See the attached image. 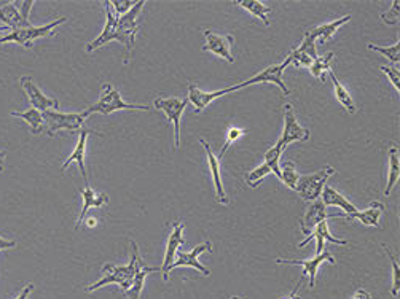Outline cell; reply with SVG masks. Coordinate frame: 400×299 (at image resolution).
Here are the masks:
<instances>
[{
  "instance_id": "1",
  "label": "cell",
  "mask_w": 400,
  "mask_h": 299,
  "mask_svg": "<svg viewBox=\"0 0 400 299\" xmlns=\"http://www.w3.org/2000/svg\"><path fill=\"white\" fill-rule=\"evenodd\" d=\"M131 249H133V254H131V261L124 266H115L112 263H107L102 268L104 277H101L96 283L90 285V287L87 288L88 293L106 287V285H110V283L120 285L123 291H126L131 287V283H133V278H134V272H136V261H137V256H139V250H137V245L134 241H131Z\"/></svg>"
},
{
  "instance_id": "2",
  "label": "cell",
  "mask_w": 400,
  "mask_h": 299,
  "mask_svg": "<svg viewBox=\"0 0 400 299\" xmlns=\"http://www.w3.org/2000/svg\"><path fill=\"white\" fill-rule=\"evenodd\" d=\"M118 110H144L148 112L150 107L148 105H137V104H128L123 101V97L118 89H115L112 85L104 83L102 85V92L99 101H97L94 105L88 107L87 112L88 116L93 115V113H101V115H110V113L118 112Z\"/></svg>"
},
{
  "instance_id": "3",
  "label": "cell",
  "mask_w": 400,
  "mask_h": 299,
  "mask_svg": "<svg viewBox=\"0 0 400 299\" xmlns=\"http://www.w3.org/2000/svg\"><path fill=\"white\" fill-rule=\"evenodd\" d=\"M67 21V18L63 16V18H58L55 21H51L45 26H40V28H24V29H18V31H9L5 36L0 37V45H5V43H18L24 46L26 50H31L32 48V42L37 38H45V37H50V36H55L56 32L55 29L58 28L59 24H63Z\"/></svg>"
},
{
  "instance_id": "4",
  "label": "cell",
  "mask_w": 400,
  "mask_h": 299,
  "mask_svg": "<svg viewBox=\"0 0 400 299\" xmlns=\"http://www.w3.org/2000/svg\"><path fill=\"white\" fill-rule=\"evenodd\" d=\"M45 131L48 136H55L58 132H80L85 119L88 118L87 112L82 113H61L56 110H45L43 113Z\"/></svg>"
},
{
  "instance_id": "5",
  "label": "cell",
  "mask_w": 400,
  "mask_h": 299,
  "mask_svg": "<svg viewBox=\"0 0 400 299\" xmlns=\"http://www.w3.org/2000/svg\"><path fill=\"white\" fill-rule=\"evenodd\" d=\"M146 2H136L133 9H131L126 15L117 16V42H120L128 51V58L131 56V51L134 48L136 36L139 31V15Z\"/></svg>"
},
{
  "instance_id": "6",
  "label": "cell",
  "mask_w": 400,
  "mask_h": 299,
  "mask_svg": "<svg viewBox=\"0 0 400 299\" xmlns=\"http://www.w3.org/2000/svg\"><path fill=\"white\" fill-rule=\"evenodd\" d=\"M333 174H335V169L324 168L323 170L314 172V174L310 175H300L295 191H297L300 197L305 199V201H316V199H319L320 195H323L327 180H329Z\"/></svg>"
},
{
  "instance_id": "7",
  "label": "cell",
  "mask_w": 400,
  "mask_h": 299,
  "mask_svg": "<svg viewBox=\"0 0 400 299\" xmlns=\"http://www.w3.org/2000/svg\"><path fill=\"white\" fill-rule=\"evenodd\" d=\"M188 101L187 99L179 97H158L155 99L153 107L155 110L163 112L168 118L169 123L174 126V147L179 150L180 147V118L183 110L187 109Z\"/></svg>"
},
{
  "instance_id": "8",
  "label": "cell",
  "mask_w": 400,
  "mask_h": 299,
  "mask_svg": "<svg viewBox=\"0 0 400 299\" xmlns=\"http://www.w3.org/2000/svg\"><path fill=\"white\" fill-rule=\"evenodd\" d=\"M34 4L36 2H32V0L21 2L23 9H18L19 2H6L0 5V23H4L11 31L29 28V13Z\"/></svg>"
},
{
  "instance_id": "9",
  "label": "cell",
  "mask_w": 400,
  "mask_h": 299,
  "mask_svg": "<svg viewBox=\"0 0 400 299\" xmlns=\"http://www.w3.org/2000/svg\"><path fill=\"white\" fill-rule=\"evenodd\" d=\"M288 65H291V58L287 56L281 64L270 65V67H266L261 72H259V74L254 75L252 78H249V80H246V82L236 85L234 88H236V91H238L241 88H246V86H251V85H255V83H273V85L279 86L281 91L284 92V96H288V94H291V89H288L287 86L284 85V80H283V74H284V70L288 67Z\"/></svg>"
},
{
  "instance_id": "10",
  "label": "cell",
  "mask_w": 400,
  "mask_h": 299,
  "mask_svg": "<svg viewBox=\"0 0 400 299\" xmlns=\"http://www.w3.org/2000/svg\"><path fill=\"white\" fill-rule=\"evenodd\" d=\"M205 251H209V254H212L214 251L211 241H206L205 244L198 245V247H195L192 251H177L174 263L168 268V276H169V272L177 268H195V269H198L201 274L211 276L209 269L205 268V266L198 261V255L205 254Z\"/></svg>"
},
{
  "instance_id": "11",
  "label": "cell",
  "mask_w": 400,
  "mask_h": 299,
  "mask_svg": "<svg viewBox=\"0 0 400 299\" xmlns=\"http://www.w3.org/2000/svg\"><path fill=\"white\" fill-rule=\"evenodd\" d=\"M281 143L284 145V148L287 145H291L293 142H308L310 141V131L301 128L297 121V116H295L293 107L291 104L284 105V131L283 136H281Z\"/></svg>"
},
{
  "instance_id": "12",
  "label": "cell",
  "mask_w": 400,
  "mask_h": 299,
  "mask_svg": "<svg viewBox=\"0 0 400 299\" xmlns=\"http://www.w3.org/2000/svg\"><path fill=\"white\" fill-rule=\"evenodd\" d=\"M21 86L28 96V101L32 105V109H37L38 112L45 110H55L59 109V101L55 97L45 96L40 88L34 83V80L31 77H21Z\"/></svg>"
},
{
  "instance_id": "13",
  "label": "cell",
  "mask_w": 400,
  "mask_h": 299,
  "mask_svg": "<svg viewBox=\"0 0 400 299\" xmlns=\"http://www.w3.org/2000/svg\"><path fill=\"white\" fill-rule=\"evenodd\" d=\"M206 43L202 46V51H211L214 55L224 58L227 62H234V58L232 55V48L234 45V37L233 36H219L215 32L205 29Z\"/></svg>"
},
{
  "instance_id": "14",
  "label": "cell",
  "mask_w": 400,
  "mask_h": 299,
  "mask_svg": "<svg viewBox=\"0 0 400 299\" xmlns=\"http://www.w3.org/2000/svg\"><path fill=\"white\" fill-rule=\"evenodd\" d=\"M90 134L101 136L99 132H93V131H90V129H82L80 132H78V136H80V137H78V142L75 145V148H74V151L70 153V156L63 163V168H61L63 170H65L70 164H77L78 169H80V174L83 177L85 183H87V187H90V183H88L87 168H85V156H87V141H88V136Z\"/></svg>"
},
{
  "instance_id": "15",
  "label": "cell",
  "mask_w": 400,
  "mask_h": 299,
  "mask_svg": "<svg viewBox=\"0 0 400 299\" xmlns=\"http://www.w3.org/2000/svg\"><path fill=\"white\" fill-rule=\"evenodd\" d=\"M236 88L232 86V88H224V89H219V91H212V92H205L201 91L198 86L193 85V83H188V104H192L195 107V112L200 113L205 109H207L209 105H211L215 99H219L225 94H229V92H234Z\"/></svg>"
},
{
  "instance_id": "16",
  "label": "cell",
  "mask_w": 400,
  "mask_h": 299,
  "mask_svg": "<svg viewBox=\"0 0 400 299\" xmlns=\"http://www.w3.org/2000/svg\"><path fill=\"white\" fill-rule=\"evenodd\" d=\"M330 217H337V214H329L325 209V204L323 202V199H316V201H313L310 207L306 209L305 217L300 220V229L303 234L308 236L314 228H316V224L324 220H329Z\"/></svg>"
},
{
  "instance_id": "17",
  "label": "cell",
  "mask_w": 400,
  "mask_h": 299,
  "mask_svg": "<svg viewBox=\"0 0 400 299\" xmlns=\"http://www.w3.org/2000/svg\"><path fill=\"white\" fill-rule=\"evenodd\" d=\"M324 261H329V263H335V258L332 256V254L329 251H323V254H319L316 256H313L311 260H284V258H278L276 263L278 264H292V266H301V268L305 269V274L310 277V288H314V285H316V277H318V269L319 266L323 264Z\"/></svg>"
},
{
  "instance_id": "18",
  "label": "cell",
  "mask_w": 400,
  "mask_h": 299,
  "mask_svg": "<svg viewBox=\"0 0 400 299\" xmlns=\"http://www.w3.org/2000/svg\"><path fill=\"white\" fill-rule=\"evenodd\" d=\"M171 234L168 237V245H166V255H165V261H163L161 266V272H163V278L165 281H169V276H168V268L171 266L175 260V254L179 251L180 245L185 242L183 241V228L185 226L182 224V222H175L171 224Z\"/></svg>"
},
{
  "instance_id": "19",
  "label": "cell",
  "mask_w": 400,
  "mask_h": 299,
  "mask_svg": "<svg viewBox=\"0 0 400 299\" xmlns=\"http://www.w3.org/2000/svg\"><path fill=\"white\" fill-rule=\"evenodd\" d=\"M313 239H316V242H318V245H316V255L323 254V251H324L325 241L327 242H332V244H337V245H347V241H342V239H337V237L332 236V232L329 231V222H327V220L316 224V228H314L310 232V234L306 236V239H305L303 242L298 244V247L303 249L306 244H310L313 241Z\"/></svg>"
},
{
  "instance_id": "20",
  "label": "cell",
  "mask_w": 400,
  "mask_h": 299,
  "mask_svg": "<svg viewBox=\"0 0 400 299\" xmlns=\"http://www.w3.org/2000/svg\"><path fill=\"white\" fill-rule=\"evenodd\" d=\"M200 143L205 147V151L207 155V163H209V169H211V174H212V180L215 185V196H217V201L220 204H229V199L227 196V192L224 190V183H222V177H220V164H219V159L215 158L214 151L211 148V145L207 142L202 141L200 138Z\"/></svg>"
},
{
  "instance_id": "21",
  "label": "cell",
  "mask_w": 400,
  "mask_h": 299,
  "mask_svg": "<svg viewBox=\"0 0 400 299\" xmlns=\"http://www.w3.org/2000/svg\"><path fill=\"white\" fill-rule=\"evenodd\" d=\"M158 271H161V268H148V266L144 263L142 256L141 255L137 256L133 283H131V287L126 291H124V295H126V298L128 299H141L142 290H144V283H146L147 276L150 274V272H158Z\"/></svg>"
},
{
  "instance_id": "22",
  "label": "cell",
  "mask_w": 400,
  "mask_h": 299,
  "mask_svg": "<svg viewBox=\"0 0 400 299\" xmlns=\"http://www.w3.org/2000/svg\"><path fill=\"white\" fill-rule=\"evenodd\" d=\"M104 6H106V16H107L106 28H104L102 34L97 37L94 42L88 43V46H87V51L88 53L94 51L97 48H101V46H104L106 43L114 42V40H117V16L114 15L112 6H110L109 0H106V2H104Z\"/></svg>"
},
{
  "instance_id": "23",
  "label": "cell",
  "mask_w": 400,
  "mask_h": 299,
  "mask_svg": "<svg viewBox=\"0 0 400 299\" xmlns=\"http://www.w3.org/2000/svg\"><path fill=\"white\" fill-rule=\"evenodd\" d=\"M80 195L83 199V209L80 212V217H78V220L75 223V228H80L91 207H102V205L109 204V196L106 195V192H96L91 187L80 190Z\"/></svg>"
},
{
  "instance_id": "24",
  "label": "cell",
  "mask_w": 400,
  "mask_h": 299,
  "mask_svg": "<svg viewBox=\"0 0 400 299\" xmlns=\"http://www.w3.org/2000/svg\"><path fill=\"white\" fill-rule=\"evenodd\" d=\"M320 199H323V202L325 204V207H327V205H330V207L343 209L345 214H346V217H345L346 220L357 212V207H354V205L350 201H347V199L343 195H340L337 190L327 187V185H325L324 190H323V195H320Z\"/></svg>"
},
{
  "instance_id": "25",
  "label": "cell",
  "mask_w": 400,
  "mask_h": 299,
  "mask_svg": "<svg viewBox=\"0 0 400 299\" xmlns=\"http://www.w3.org/2000/svg\"><path fill=\"white\" fill-rule=\"evenodd\" d=\"M384 209H386V207H384L383 202L373 201V202L369 205V209L357 210L356 214L351 215L350 218H347V220H350V222L359 220L360 223L365 224V226H373V228H378V226H379V217H382Z\"/></svg>"
},
{
  "instance_id": "26",
  "label": "cell",
  "mask_w": 400,
  "mask_h": 299,
  "mask_svg": "<svg viewBox=\"0 0 400 299\" xmlns=\"http://www.w3.org/2000/svg\"><path fill=\"white\" fill-rule=\"evenodd\" d=\"M347 21H351V15H346L343 18L337 19V21H332V23H327V24H320L316 26V28H311L310 31H306L308 34H310L314 40L319 38L320 43H325L327 40H330L333 36L337 34V31L342 28L343 24H346Z\"/></svg>"
},
{
  "instance_id": "27",
  "label": "cell",
  "mask_w": 400,
  "mask_h": 299,
  "mask_svg": "<svg viewBox=\"0 0 400 299\" xmlns=\"http://www.w3.org/2000/svg\"><path fill=\"white\" fill-rule=\"evenodd\" d=\"M233 4L241 6L242 10L249 11L252 16L260 18L265 26L271 24V21H270L271 9L268 5H265L264 2H260V0H236V2H233Z\"/></svg>"
},
{
  "instance_id": "28",
  "label": "cell",
  "mask_w": 400,
  "mask_h": 299,
  "mask_svg": "<svg viewBox=\"0 0 400 299\" xmlns=\"http://www.w3.org/2000/svg\"><path fill=\"white\" fill-rule=\"evenodd\" d=\"M11 116L21 118L23 121L29 126L31 132L34 136H38L45 128V121H43V115L42 112H38L37 109H29L26 112H11Z\"/></svg>"
},
{
  "instance_id": "29",
  "label": "cell",
  "mask_w": 400,
  "mask_h": 299,
  "mask_svg": "<svg viewBox=\"0 0 400 299\" xmlns=\"http://www.w3.org/2000/svg\"><path fill=\"white\" fill-rule=\"evenodd\" d=\"M399 175H400V161H399V148L397 147H391L389 150V174H388V185H386L384 190V196L388 197L392 190L399 182Z\"/></svg>"
},
{
  "instance_id": "30",
  "label": "cell",
  "mask_w": 400,
  "mask_h": 299,
  "mask_svg": "<svg viewBox=\"0 0 400 299\" xmlns=\"http://www.w3.org/2000/svg\"><path fill=\"white\" fill-rule=\"evenodd\" d=\"M329 75L332 78V83H333V89H335V97L338 99V102L343 105L345 110H347L350 113H356V104H354L352 97L350 94V91H347L345 86L338 82V78L335 75V72L329 70Z\"/></svg>"
},
{
  "instance_id": "31",
  "label": "cell",
  "mask_w": 400,
  "mask_h": 299,
  "mask_svg": "<svg viewBox=\"0 0 400 299\" xmlns=\"http://www.w3.org/2000/svg\"><path fill=\"white\" fill-rule=\"evenodd\" d=\"M284 151V145L281 143V141L276 142L274 147H271L265 153V164L271 169V172L276 175L281 180V155Z\"/></svg>"
},
{
  "instance_id": "32",
  "label": "cell",
  "mask_w": 400,
  "mask_h": 299,
  "mask_svg": "<svg viewBox=\"0 0 400 299\" xmlns=\"http://www.w3.org/2000/svg\"><path fill=\"white\" fill-rule=\"evenodd\" d=\"M333 58H335V53L332 51V53H329V55H325L324 58H318L316 61H313L311 67H310L311 75H313L314 78L320 80V82H324V72L332 70L330 62H332Z\"/></svg>"
},
{
  "instance_id": "33",
  "label": "cell",
  "mask_w": 400,
  "mask_h": 299,
  "mask_svg": "<svg viewBox=\"0 0 400 299\" xmlns=\"http://www.w3.org/2000/svg\"><path fill=\"white\" fill-rule=\"evenodd\" d=\"M382 247L384 249L386 255H388L389 260H391V266H392V288H391V295L397 299L399 298V290H400V268H399V263H397V256L392 254V250L386 244H383Z\"/></svg>"
},
{
  "instance_id": "34",
  "label": "cell",
  "mask_w": 400,
  "mask_h": 299,
  "mask_svg": "<svg viewBox=\"0 0 400 299\" xmlns=\"http://www.w3.org/2000/svg\"><path fill=\"white\" fill-rule=\"evenodd\" d=\"M298 178H300V174L297 172V169H295V164L292 161H287L284 164V168L281 169V182H283L286 187H288L291 190H295Z\"/></svg>"
},
{
  "instance_id": "35",
  "label": "cell",
  "mask_w": 400,
  "mask_h": 299,
  "mask_svg": "<svg viewBox=\"0 0 400 299\" xmlns=\"http://www.w3.org/2000/svg\"><path fill=\"white\" fill-rule=\"evenodd\" d=\"M270 174H273L271 169L268 168V165L264 163L261 165H259L257 169H254L249 172V174L246 175V183L249 185L251 188H257L259 185L264 182V178L268 177Z\"/></svg>"
},
{
  "instance_id": "36",
  "label": "cell",
  "mask_w": 400,
  "mask_h": 299,
  "mask_svg": "<svg viewBox=\"0 0 400 299\" xmlns=\"http://www.w3.org/2000/svg\"><path fill=\"white\" fill-rule=\"evenodd\" d=\"M367 46H369V48L373 51L382 53V55L388 58L392 64L397 65L400 62V42H396V45H391V46H378L375 43H369Z\"/></svg>"
},
{
  "instance_id": "37",
  "label": "cell",
  "mask_w": 400,
  "mask_h": 299,
  "mask_svg": "<svg viewBox=\"0 0 400 299\" xmlns=\"http://www.w3.org/2000/svg\"><path fill=\"white\" fill-rule=\"evenodd\" d=\"M297 50L310 56V58L313 59V61H316V59L319 58V55H318V46H316V40H314L310 34H308V32H305L303 42L300 43V46H297Z\"/></svg>"
},
{
  "instance_id": "38",
  "label": "cell",
  "mask_w": 400,
  "mask_h": 299,
  "mask_svg": "<svg viewBox=\"0 0 400 299\" xmlns=\"http://www.w3.org/2000/svg\"><path fill=\"white\" fill-rule=\"evenodd\" d=\"M134 4L136 2H131V0H114V2H110V6H112V11H115V16H123L133 9Z\"/></svg>"
},
{
  "instance_id": "39",
  "label": "cell",
  "mask_w": 400,
  "mask_h": 299,
  "mask_svg": "<svg viewBox=\"0 0 400 299\" xmlns=\"http://www.w3.org/2000/svg\"><path fill=\"white\" fill-rule=\"evenodd\" d=\"M241 136H244V131L239 129V128H232V129H228L227 132V138H225V143H224V147H222V151H220V158H224V155L227 153L228 147L232 145L233 142L238 141V138Z\"/></svg>"
},
{
  "instance_id": "40",
  "label": "cell",
  "mask_w": 400,
  "mask_h": 299,
  "mask_svg": "<svg viewBox=\"0 0 400 299\" xmlns=\"http://www.w3.org/2000/svg\"><path fill=\"white\" fill-rule=\"evenodd\" d=\"M400 2L399 0H394L391 5V10L388 13H383L382 15V19L386 23V24H391V26H394L399 23V11H400Z\"/></svg>"
},
{
  "instance_id": "41",
  "label": "cell",
  "mask_w": 400,
  "mask_h": 299,
  "mask_svg": "<svg viewBox=\"0 0 400 299\" xmlns=\"http://www.w3.org/2000/svg\"><path fill=\"white\" fill-rule=\"evenodd\" d=\"M382 72L391 80V83L394 85V88L400 91V74L399 70L392 67V65H382Z\"/></svg>"
},
{
  "instance_id": "42",
  "label": "cell",
  "mask_w": 400,
  "mask_h": 299,
  "mask_svg": "<svg viewBox=\"0 0 400 299\" xmlns=\"http://www.w3.org/2000/svg\"><path fill=\"white\" fill-rule=\"evenodd\" d=\"M32 290H34V285H32V283L26 285V287L21 290V293H19L15 299H28L29 295L32 293Z\"/></svg>"
},
{
  "instance_id": "43",
  "label": "cell",
  "mask_w": 400,
  "mask_h": 299,
  "mask_svg": "<svg viewBox=\"0 0 400 299\" xmlns=\"http://www.w3.org/2000/svg\"><path fill=\"white\" fill-rule=\"evenodd\" d=\"M13 247H16V242L15 241H6V239L0 237V251L9 250V249H13Z\"/></svg>"
},
{
  "instance_id": "44",
  "label": "cell",
  "mask_w": 400,
  "mask_h": 299,
  "mask_svg": "<svg viewBox=\"0 0 400 299\" xmlns=\"http://www.w3.org/2000/svg\"><path fill=\"white\" fill-rule=\"evenodd\" d=\"M352 299H372V295H370L367 290L359 288V290L356 291V293H354Z\"/></svg>"
},
{
  "instance_id": "45",
  "label": "cell",
  "mask_w": 400,
  "mask_h": 299,
  "mask_svg": "<svg viewBox=\"0 0 400 299\" xmlns=\"http://www.w3.org/2000/svg\"><path fill=\"white\" fill-rule=\"evenodd\" d=\"M303 278H305V277H303ZM303 278H300V282L297 283V287H295L292 293L288 295L287 298H284V299H300V296H298V290H300V287H301V283H303Z\"/></svg>"
},
{
  "instance_id": "46",
  "label": "cell",
  "mask_w": 400,
  "mask_h": 299,
  "mask_svg": "<svg viewBox=\"0 0 400 299\" xmlns=\"http://www.w3.org/2000/svg\"><path fill=\"white\" fill-rule=\"evenodd\" d=\"M5 156H6V151L5 150L0 151V172L5 169Z\"/></svg>"
},
{
  "instance_id": "47",
  "label": "cell",
  "mask_w": 400,
  "mask_h": 299,
  "mask_svg": "<svg viewBox=\"0 0 400 299\" xmlns=\"http://www.w3.org/2000/svg\"><path fill=\"white\" fill-rule=\"evenodd\" d=\"M96 223H97V222L94 220V218H88V222H87V224H88V228H94V226H96Z\"/></svg>"
},
{
  "instance_id": "48",
  "label": "cell",
  "mask_w": 400,
  "mask_h": 299,
  "mask_svg": "<svg viewBox=\"0 0 400 299\" xmlns=\"http://www.w3.org/2000/svg\"><path fill=\"white\" fill-rule=\"evenodd\" d=\"M6 32H9V28H2V26H0V34H6Z\"/></svg>"
},
{
  "instance_id": "49",
  "label": "cell",
  "mask_w": 400,
  "mask_h": 299,
  "mask_svg": "<svg viewBox=\"0 0 400 299\" xmlns=\"http://www.w3.org/2000/svg\"><path fill=\"white\" fill-rule=\"evenodd\" d=\"M229 299H244V298H239V296H233V298H229Z\"/></svg>"
}]
</instances>
